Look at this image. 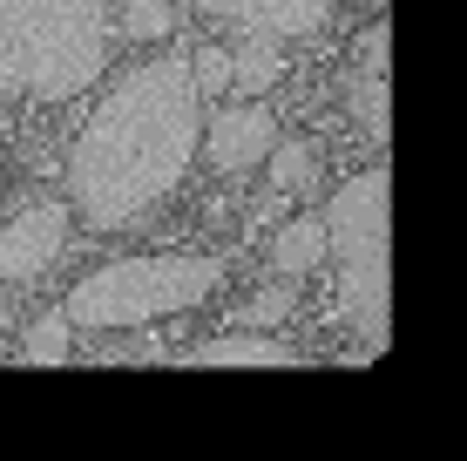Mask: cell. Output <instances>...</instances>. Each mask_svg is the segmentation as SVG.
<instances>
[{
	"label": "cell",
	"mask_w": 467,
	"mask_h": 461,
	"mask_svg": "<svg viewBox=\"0 0 467 461\" xmlns=\"http://www.w3.org/2000/svg\"><path fill=\"white\" fill-rule=\"evenodd\" d=\"M203 142V95L190 55H156L129 68L95 102L68 150V204L88 231L142 225L176 183L190 177Z\"/></svg>",
	"instance_id": "6da1fadb"
},
{
	"label": "cell",
	"mask_w": 467,
	"mask_h": 461,
	"mask_svg": "<svg viewBox=\"0 0 467 461\" xmlns=\"http://www.w3.org/2000/svg\"><path fill=\"white\" fill-rule=\"evenodd\" d=\"M102 0H0V102H68L109 68Z\"/></svg>",
	"instance_id": "7a4b0ae2"
},
{
	"label": "cell",
	"mask_w": 467,
	"mask_h": 461,
	"mask_svg": "<svg viewBox=\"0 0 467 461\" xmlns=\"http://www.w3.org/2000/svg\"><path fill=\"white\" fill-rule=\"evenodd\" d=\"M386 190L393 177L373 163L352 183L332 190L326 204V258H339V320L359 332L352 360H379L393 340V278H386Z\"/></svg>",
	"instance_id": "3957f363"
},
{
	"label": "cell",
	"mask_w": 467,
	"mask_h": 461,
	"mask_svg": "<svg viewBox=\"0 0 467 461\" xmlns=\"http://www.w3.org/2000/svg\"><path fill=\"white\" fill-rule=\"evenodd\" d=\"M223 265L203 258V251H150V258H116L102 272L75 278L61 312H68L75 332H136L156 326L170 312H190L217 292Z\"/></svg>",
	"instance_id": "277c9868"
},
{
	"label": "cell",
	"mask_w": 467,
	"mask_h": 461,
	"mask_svg": "<svg viewBox=\"0 0 467 461\" xmlns=\"http://www.w3.org/2000/svg\"><path fill=\"white\" fill-rule=\"evenodd\" d=\"M61 245H68V204H35V211H21L0 231V285L41 278L47 265L61 258Z\"/></svg>",
	"instance_id": "5b68a950"
},
{
	"label": "cell",
	"mask_w": 467,
	"mask_h": 461,
	"mask_svg": "<svg viewBox=\"0 0 467 461\" xmlns=\"http://www.w3.org/2000/svg\"><path fill=\"white\" fill-rule=\"evenodd\" d=\"M278 142V122H271V109H257V102H237V109H217L211 116V130H203L197 150L211 156L217 170H251V163H265V150Z\"/></svg>",
	"instance_id": "8992f818"
},
{
	"label": "cell",
	"mask_w": 467,
	"mask_h": 461,
	"mask_svg": "<svg viewBox=\"0 0 467 461\" xmlns=\"http://www.w3.org/2000/svg\"><path fill=\"white\" fill-rule=\"evenodd\" d=\"M190 7L217 14V21L244 27V35H271V41H292V35H318L332 14V0H190Z\"/></svg>",
	"instance_id": "52a82bcc"
},
{
	"label": "cell",
	"mask_w": 467,
	"mask_h": 461,
	"mask_svg": "<svg viewBox=\"0 0 467 461\" xmlns=\"http://www.w3.org/2000/svg\"><path fill=\"white\" fill-rule=\"evenodd\" d=\"M386 35L393 21H373L359 35V75H352V109H359V130L366 142H386L393 136V116H386Z\"/></svg>",
	"instance_id": "ba28073f"
},
{
	"label": "cell",
	"mask_w": 467,
	"mask_h": 461,
	"mask_svg": "<svg viewBox=\"0 0 467 461\" xmlns=\"http://www.w3.org/2000/svg\"><path fill=\"white\" fill-rule=\"evenodd\" d=\"M190 367H298V353L285 340H271V332H217V340H203L197 353H183Z\"/></svg>",
	"instance_id": "9c48e42d"
},
{
	"label": "cell",
	"mask_w": 467,
	"mask_h": 461,
	"mask_svg": "<svg viewBox=\"0 0 467 461\" xmlns=\"http://www.w3.org/2000/svg\"><path fill=\"white\" fill-rule=\"evenodd\" d=\"M312 265H326V217H292V225L271 237V272L305 278Z\"/></svg>",
	"instance_id": "30bf717a"
},
{
	"label": "cell",
	"mask_w": 467,
	"mask_h": 461,
	"mask_svg": "<svg viewBox=\"0 0 467 461\" xmlns=\"http://www.w3.org/2000/svg\"><path fill=\"white\" fill-rule=\"evenodd\" d=\"M278 75H285V47L271 41V35H244V41H237V55H231V89L265 95Z\"/></svg>",
	"instance_id": "8fae6325"
},
{
	"label": "cell",
	"mask_w": 467,
	"mask_h": 461,
	"mask_svg": "<svg viewBox=\"0 0 467 461\" xmlns=\"http://www.w3.org/2000/svg\"><path fill=\"white\" fill-rule=\"evenodd\" d=\"M265 163H271V190H285V197H298V190L318 183V156H312V142H298V136L271 142Z\"/></svg>",
	"instance_id": "7c38bea8"
},
{
	"label": "cell",
	"mask_w": 467,
	"mask_h": 461,
	"mask_svg": "<svg viewBox=\"0 0 467 461\" xmlns=\"http://www.w3.org/2000/svg\"><path fill=\"white\" fill-rule=\"evenodd\" d=\"M68 340H75V326H68V312H41L35 326H27V340H21V360L27 367H61L68 360Z\"/></svg>",
	"instance_id": "4fadbf2b"
},
{
	"label": "cell",
	"mask_w": 467,
	"mask_h": 461,
	"mask_svg": "<svg viewBox=\"0 0 467 461\" xmlns=\"http://www.w3.org/2000/svg\"><path fill=\"white\" fill-rule=\"evenodd\" d=\"M170 27H176V7H170V0H129V7H122V35H129V41H163Z\"/></svg>",
	"instance_id": "5bb4252c"
},
{
	"label": "cell",
	"mask_w": 467,
	"mask_h": 461,
	"mask_svg": "<svg viewBox=\"0 0 467 461\" xmlns=\"http://www.w3.org/2000/svg\"><path fill=\"white\" fill-rule=\"evenodd\" d=\"M190 75H197V95H231V47H197Z\"/></svg>",
	"instance_id": "9a60e30c"
},
{
	"label": "cell",
	"mask_w": 467,
	"mask_h": 461,
	"mask_svg": "<svg viewBox=\"0 0 467 461\" xmlns=\"http://www.w3.org/2000/svg\"><path fill=\"white\" fill-rule=\"evenodd\" d=\"M285 312H292V292H285V285H265V292H251V299H244V312H237V320L257 326V332H271V326L285 320Z\"/></svg>",
	"instance_id": "2e32d148"
}]
</instances>
